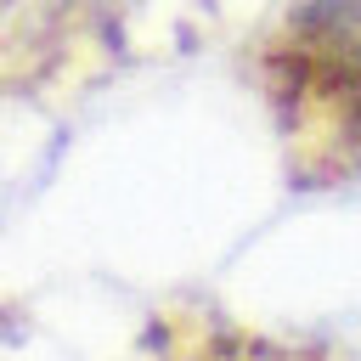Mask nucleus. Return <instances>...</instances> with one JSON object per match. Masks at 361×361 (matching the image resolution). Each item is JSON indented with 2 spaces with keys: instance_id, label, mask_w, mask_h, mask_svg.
I'll use <instances>...</instances> for the list:
<instances>
[{
  "instance_id": "f257e3e1",
  "label": "nucleus",
  "mask_w": 361,
  "mask_h": 361,
  "mask_svg": "<svg viewBox=\"0 0 361 361\" xmlns=\"http://www.w3.org/2000/svg\"><path fill=\"white\" fill-rule=\"evenodd\" d=\"M293 68L316 96L361 102V0H310L293 23Z\"/></svg>"
}]
</instances>
